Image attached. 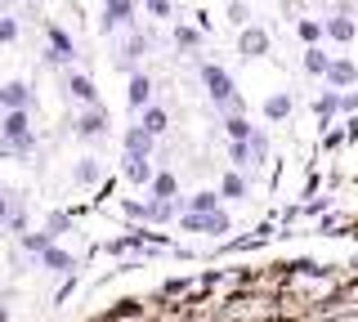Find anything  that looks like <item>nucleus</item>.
<instances>
[{"label": "nucleus", "mask_w": 358, "mask_h": 322, "mask_svg": "<svg viewBox=\"0 0 358 322\" xmlns=\"http://www.w3.org/2000/svg\"><path fill=\"white\" fill-rule=\"evenodd\" d=\"M0 135H5V148L27 152V148H31V121H27V108H18V112H5V121H0Z\"/></svg>", "instance_id": "nucleus-1"}, {"label": "nucleus", "mask_w": 358, "mask_h": 322, "mask_svg": "<svg viewBox=\"0 0 358 322\" xmlns=\"http://www.w3.org/2000/svg\"><path fill=\"white\" fill-rule=\"evenodd\" d=\"M201 81H206V94H210V103L215 108H229L233 98V76L224 72V68H215V63H206V68H201Z\"/></svg>", "instance_id": "nucleus-2"}, {"label": "nucleus", "mask_w": 358, "mask_h": 322, "mask_svg": "<svg viewBox=\"0 0 358 322\" xmlns=\"http://www.w3.org/2000/svg\"><path fill=\"white\" fill-rule=\"evenodd\" d=\"M76 126V139H99V135H108V108L103 103H90L81 117L72 121Z\"/></svg>", "instance_id": "nucleus-3"}, {"label": "nucleus", "mask_w": 358, "mask_h": 322, "mask_svg": "<svg viewBox=\"0 0 358 322\" xmlns=\"http://www.w3.org/2000/svg\"><path fill=\"white\" fill-rule=\"evenodd\" d=\"M188 233H229V215L215 206V210H206V215H184L179 219Z\"/></svg>", "instance_id": "nucleus-4"}, {"label": "nucleus", "mask_w": 358, "mask_h": 322, "mask_svg": "<svg viewBox=\"0 0 358 322\" xmlns=\"http://www.w3.org/2000/svg\"><path fill=\"white\" fill-rule=\"evenodd\" d=\"M238 54L242 59H264L268 54V31L264 27H242V36H238Z\"/></svg>", "instance_id": "nucleus-5"}, {"label": "nucleus", "mask_w": 358, "mask_h": 322, "mask_svg": "<svg viewBox=\"0 0 358 322\" xmlns=\"http://www.w3.org/2000/svg\"><path fill=\"white\" fill-rule=\"evenodd\" d=\"M27 103H31V85L27 81L0 85V108H5V112H18V108H27Z\"/></svg>", "instance_id": "nucleus-6"}, {"label": "nucleus", "mask_w": 358, "mask_h": 322, "mask_svg": "<svg viewBox=\"0 0 358 322\" xmlns=\"http://www.w3.org/2000/svg\"><path fill=\"white\" fill-rule=\"evenodd\" d=\"M130 14H134V0H103V31L126 27Z\"/></svg>", "instance_id": "nucleus-7"}, {"label": "nucleus", "mask_w": 358, "mask_h": 322, "mask_svg": "<svg viewBox=\"0 0 358 322\" xmlns=\"http://www.w3.org/2000/svg\"><path fill=\"white\" fill-rule=\"evenodd\" d=\"M322 76H327L336 90H350L358 72H354V63H350V59H336V63H327V72H322Z\"/></svg>", "instance_id": "nucleus-8"}, {"label": "nucleus", "mask_w": 358, "mask_h": 322, "mask_svg": "<svg viewBox=\"0 0 358 322\" xmlns=\"http://www.w3.org/2000/svg\"><path fill=\"white\" fill-rule=\"evenodd\" d=\"M67 94L76 98V103H99V90H94V81H90V76H67Z\"/></svg>", "instance_id": "nucleus-9"}, {"label": "nucleus", "mask_w": 358, "mask_h": 322, "mask_svg": "<svg viewBox=\"0 0 358 322\" xmlns=\"http://www.w3.org/2000/svg\"><path fill=\"white\" fill-rule=\"evenodd\" d=\"M322 31H327L331 41H341V45H350V41H354V18L350 14H336V18L322 23Z\"/></svg>", "instance_id": "nucleus-10"}, {"label": "nucleus", "mask_w": 358, "mask_h": 322, "mask_svg": "<svg viewBox=\"0 0 358 322\" xmlns=\"http://www.w3.org/2000/svg\"><path fill=\"white\" fill-rule=\"evenodd\" d=\"M126 157H152V135H143L139 126L126 130Z\"/></svg>", "instance_id": "nucleus-11"}, {"label": "nucleus", "mask_w": 358, "mask_h": 322, "mask_svg": "<svg viewBox=\"0 0 358 322\" xmlns=\"http://www.w3.org/2000/svg\"><path fill=\"white\" fill-rule=\"evenodd\" d=\"M166 126H171V117H166L162 108H152V103L143 108V121H139V130H143V135H152V139H157V135H166Z\"/></svg>", "instance_id": "nucleus-12"}, {"label": "nucleus", "mask_w": 358, "mask_h": 322, "mask_svg": "<svg viewBox=\"0 0 358 322\" xmlns=\"http://www.w3.org/2000/svg\"><path fill=\"white\" fill-rule=\"evenodd\" d=\"M130 108H134V112H139V108H148V98H152V81H148V76H130Z\"/></svg>", "instance_id": "nucleus-13"}, {"label": "nucleus", "mask_w": 358, "mask_h": 322, "mask_svg": "<svg viewBox=\"0 0 358 322\" xmlns=\"http://www.w3.org/2000/svg\"><path fill=\"white\" fill-rule=\"evenodd\" d=\"M50 59L54 63H67V59H72V54H76V45H72V41H67V31H59V27H50Z\"/></svg>", "instance_id": "nucleus-14"}, {"label": "nucleus", "mask_w": 358, "mask_h": 322, "mask_svg": "<svg viewBox=\"0 0 358 322\" xmlns=\"http://www.w3.org/2000/svg\"><path fill=\"white\" fill-rule=\"evenodd\" d=\"M152 175H157V170H152L148 157H126V180H130V184H148Z\"/></svg>", "instance_id": "nucleus-15"}, {"label": "nucleus", "mask_w": 358, "mask_h": 322, "mask_svg": "<svg viewBox=\"0 0 358 322\" xmlns=\"http://www.w3.org/2000/svg\"><path fill=\"white\" fill-rule=\"evenodd\" d=\"M41 264H45V269H54V273H67V269H72V255L59 251V247H50V251H41Z\"/></svg>", "instance_id": "nucleus-16"}, {"label": "nucleus", "mask_w": 358, "mask_h": 322, "mask_svg": "<svg viewBox=\"0 0 358 322\" xmlns=\"http://www.w3.org/2000/svg\"><path fill=\"white\" fill-rule=\"evenodd\" d=\"M287 112H291V94H268L264 98V117L268 121H282Z\"/></svg>", "instance_id": "nucleus-17"}, {"label": "nucleus", "mask_w": 358, "mask_h": 322, "mask_svg": "<svg viewBox=\"0 0 358 322\" xmlns=\"http://www.w3.org/2000/svg\"><path fill=\"white\" fill-rule=\"evenodd\" d=\"M99 175H103V170H99V161H94V157H85V161L72 170V180L81 184V188H90V184H99Z\"/></svg>", "instance_id": "nucleus-18"}, {"label": "nucleus", "mask_w": 358, "mask_h": 322, "mask_svg": "<svg viewBox=\"0 0 358 322\" xmlns=\"http://www.w3.org/2000/svg\"><path fill=\"white\" fill-rule=\"evenodd\" d=\"M171 202H157V197H152V202H143L139 206V219H152V224H157V219H171Z\"/></svg>", "instance_id": "nucleus-19"}, {"label": "nucleus", "mask_w": 358, "mask_h": 322, "mask_svg": "<svg viewBox=\"0 0 358 322\" xmlns=\"http://www.w3.org/2000/svg\"><path fill=\"white\" fill-rule=\"evenodd\" d=\"M152 197H157V202H171V197H175V175H152Z\"/></svg>", "instance_id": "nucleus-20"}, {"label": "nucleus", "mask_w": 358, "mask_h": 322, "mask_svg": "<svg viewBox=\"0 0 358 322\" xmlns=\"http://www.w3.org/2000/svg\"><path fill=\"white\" fill-rule=\"evenodd\" d=\"M327 63H331V59H327V54H322L318 45H309V50H305V72L322 76V72H327Z\"/></svg>", "instance_id": "nucleus-21"}, {"label": "nucleus", "mask_w": 358, "mask_h": 322, "mask_svg": "<svg viewBox=\"0 0 358 322\" xmlns=\"http://www.w3.org/2000/svg\"><path fill=\"white\" fill-rule=\"evenodd\" d=\"M22 251H27V255L50 251V233H22Z\"/></svg>", "instance_id": "nucleus-22"}, {"label": "nucleus", "mask_w": 358, "mask_h": 322, "mask_svg": "<svg viewBox=\"0 0 358 322\" xmlns=\"http://www.w3.org/2000/svg\"><path fill=\"white\" fill-rule=\"evenodd\" d=\"M224 126H229V139H233V143L251 139V121H246V117H229V121H224Z\"/></svg>", "instance_id": "nucleus-23"}, {"label": "nucleus", "mask_w": 358, "mask_h": 322, "mask_svg": "<svg viewBox=\"0 0 358 322\" xmlns=\"http://www.w3.org/2000/svg\"><path fill=\"white\" fill-rule=\"evenodd\" d=\"M220 197L215 193H193V202H188V215H206V210H215Z\"/></svg>", "instance_id": "nucleus-24"}, {"label": "nucleus", "mask_w": 358, "mask_h": 322, "mask_svg": "<svg viewBox=\"0 0 358 322\" xmlns=\"http://www.w3.org/2000/svg\"><path fill=\"white\" fill-rule=\"evenodd\" d=\"M220 193H224V197H246V180H242V175H238V170H233V175H224V184H220Z\"/></svg>", "instance_id": "nucleus-25"}, {"label": "nucleus", "mask_w": 358, "mask_h": 322, "mask_svg": "<svg viewBox=\"0 0 358 322\" xmlns=\"http://www.w3.org/2000/svg\"><path fill=\"white\" fill-rule=\"evenodd\" d=\"M336 108H341V94H336V90H327V94H322V98H318V103H313V112H318L322 121H327V117L336 112Z\"/></svg>", "instance_id": "nucleus-26"}, {"label": "nucleus", "mask_w": 358, "mask_h": 322, "mask_svg": "<svg viewBox=\"0 0 358 322\" xmlns=\"http://www.w3.org/2000/svg\"><path fill=\"white\" fill-rule=\"evenodd\" d=\"M296 31H300V41H309V45H318V41H322V23H318V18H305Z\"/></svg>", "instance_id": "nucleus-27"}, {"label": "nucleus", "mask_w": 358, "mask_h": 322, "mask_svg": "<svg viewBox=\"0 0 358 322\" xmlns=\"http://www.w3.org/2000/svg\"><path fill=\"white\" fill-rule=\"evenodd\" d=\"M246 148H251V166H255V161H264V152H268V139H264V135H255V130H251V139H246Z\"/></svg>", "instance_id": "nucleus-28"}, {"label": "nucleus", "mask_w": 358, "mask_h": 322, "mask_svg": "<svg viewBox=\"0 0 358 322\" xmlns=\"http://www.w3.org/2000/svg\"><path fill=\"white\" fill-rule=\"evenodd\" d=\"M9 41H18V23L0 14V45H9Z\"/></svg>", "instance_id": "nucleus-29"}, {"label": "nucleus", "mask_w": 358, "mask_h": 322, "mask_svg": "<svg viewBox=\"0 0 358 322\" xmlns=\"http://www.w3.org/2000/svg\"><path fill=\"white\" fill-rule=\"evenodd\" d=\"M229 18H233L238 27H246V23H251V9H246L242 0H233V5H229Z\"/></svg>", "instance_id": "nucleus-30"}, {"label": "nucleus", "mask_w": 358, "mask_h": 322, "mask_svg": "<svg viewBox=\"0 0 358 322\" xmlns=\"http://www.w3.org/2000/svg\"><path fill=\"white\" fill-rule=\"evenodd\" d=\"M229 157H233V166H251V148H246V139H242V143H233Z\"/></svg>", "instance_id": "nucleus-31"}, {"label": "nucleus", "mask_w": 358, "mask_h": 322, "mask_svg": "<svg viewBox=\"0 0 358 322\" xmlns=\"http://www.w3.org/2000/svg\"><path fill=\"white\" fill-rule=\"evenodd\" d=\"M143 50H148V36H130V45H126V59H139Z\"/></svg>", "instance_id": "nucleus-32"}, {"label": "nucleus", "mask_w": 358, "mask_h": 322, "mask_svg": "<svg viewBox=\"0 0 358 322\" xmlns=\"http://www.w3.org/2000/svg\"><path fill=\"white\" fill-rule=\"evenodd\" d=\"M175 41L179 45H197V31L193 27H175Z\"/></svg>", "instance_id": "nucleus-33"}, {"label": "nucleus", "mask_w": 358, "mask_h": 322, "mask_svg": "<svg viewBox=\"0 0 358 322\" xmlns=\"http://www.w3.org/2000/svg\"><path fill=\"white\" fill-rule=\"evenodd\" d=\"M148 9H152L157 18H166V14H171V0H148Z\"/></svg>", "instance_id": "nucleus-34"}, {"label": "nucleus", "mask_w": 358, "mask_h": 322, "mask_svg": "<svg viewBox=\"0 0 358 322\" xmlns=\"http://www.w3.org/2000/svg\"><path fill=\"white\" fill-rule=\"evenodd\" d=\"M9 219H14V210H9V197L0 193V224H9Z\"/></svg>", "instance_id": "nucleus-35"}, {"label": "nucleus", "mask_w": 358, "mask_h": 322, "mask_svg": "<svg viewBox=\"0 0 358 322\" xmlns=\"http://www.w3.org/2000/svg\"><path fill=\"white\" fill-rule=\"evenodd\" d=\"M0 322H9V309L5 305H0Z\"/></svg>", "instance_id": "nucleus-36"}, {"label": "nucleus", "mask_w": 358, "mask_h": 322, "mask_svg": "<svg viewBox=\"0 0 358 322\" xmlns=\"http://www.w3.org/2000/svg\"><path fill=\"white\" fill-rule=\"evenodd\" d=\"M0 193H5V188H0Z\"/></svg>", "instance_id": "nucleus-37"}]
</instances>
